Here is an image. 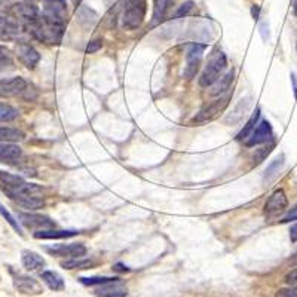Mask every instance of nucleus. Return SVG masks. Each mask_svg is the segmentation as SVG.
I'll return each instance as SVG.
<instances>
[{
    "instance_id": "1",
    "label": "nucleus",
    "mask_w": 297,
    "mask_h": 297,
    "mask_svg": "<svg viewBox=\"0 0 297 297\" xmlns=\"http://www.w3.org/2000/svg\"><path fill=\"white\" fill-rule=\"evenodd\" d=\"M2 190L6 193L8 198H11L18 207L28 210V211H36L45 207V199L42 187L33 183H27L22 180L21 183L15 186H8L2 187Z\"/></svg>"
},
{
    "instance_id": "2",
    "label": "nucleus",
    "mask_w": 297,
    "mask_h": 297,
    "mask_svg": "<svg viewBox=\"0 0 297 297\" xmlns=\"http://www.w3.org/2000/svg\"><path fill=\"white\" fill-rule=\"evenodd\" d=\"M226 69H227V58H226L224 52L218 48L213 49L210 57L207 59L204 72L199 76V86H202V88L213 86L223 76Z\"/></svg>"
},
{
    "instance_id": "3",
    "label": "nucleus",
    "mask_w": 297,
    "mask_h": 297,
    "mask_svg": "<svg viewBox=\"0 0 297 297\" xmlns=\"http://www.w3.org/2000/svg\"><path fill=\"white\" fill-rule=\"evenodd\" d=\"M147 12V0H125V6L120 14L122 27L126 30H136L143 24Z\"/></svg>"
},
{
    "instance_id": "4",
    "label": "nucleus",
    "mask_w": 297,
    "mask_h": 297,
    "mask_svg": "<svg viewBox=\"0 0 297 297\" xmlns=\"http://www.w3.org/2000/svg\"><path fill=\"white\" fill-rule=\"evenodd\" d=\"M207 46L204 43H190L186 49V67H184V78L193 79L202 62V57Z\"/></svg>"
},
{
    "instance_id": "5",
    "label": "nucleus",
    "mask_w": 297,
    "mask_h": 297,
    "mask_svg": "<svg viewBox=\"0 0 297 297\" xmlns=\"http://www.w3.org/2000/svg\"><path fill=\"white\" fill-rule=\"evenodd\" d=\"M288 210V198L284 189H277L265 204V216L268 220L281 217Z\"/></svg>"
},
{
    "instance_id": "6",
    "label": "nucleus",
    "mask_w": 297,
    "mask_h": 297,
    "mask_svg": "<svg viewBox=\"0 0 297 297\" xmlns=\"http://www.w3.org/2000/svg\"><path fill=\"white\" fill-rule=\"evenodd\" d=\"M11 275H12V282L15 285V288L22 293V294H30V296H38L43 293V287L40 285V282L38 279H35L30 275H25V274H21L17 272L14 269H9Z\"/></svg>"
},
{
    "instance_id": "7",
    "label": "nucleus",
    "mask_w": 297,
    "mask_h": 297,
    "mask_svg": "<svg viewBox=\"0 0 297 297\" xmlns=\"http://www.w3.org/2000/svg\"><path fill=\"white\" fill-rule=\"evenodd\" d=\"M45 251H48L51 256L57 257L76 258L83 257L88 253V248L82 242H73V244H54L45 247Z\"/></svg>"
},
{
    "instance_id": "8",
    "label": "nucleus",
    "mask_w": 297,
    "mask_h": 297,
    "mask_svg": "<svg viewBox=\"0 0 297 297\" xmlns=\"http://www.w3.org/2000/svg\"><path fill=\"white\" fill-rule=\"evenodd\" d=\"M274 140V129L272 125L268 120H261L258 122V125L254 128L253 134L248 139L244 141V144L247 147H254L258 144H265Z\"/></svg>"
},
{
    "instance_id": "9",
    "label": "nucleus",
    "mask_w": 297,
    "mask_h": 297,
    "mask_svg": "<svg viewBox=\"0 0 297 297\" xmlns=\"http://www.w3.org/2000/svg\"><path fill=\"white\" fill-rule=\"evenodd\" d=\"M229 95H226V97H220L216 101H213L211 104H208L207 107H204L201 112H199L198 115L195 116V118L192 119V122L190 123H205V122H208V120H211V119H214L217 116L220 112H223L224 110V107L227 106V103H229Z\"/></svg>"
},
{
    "instance_id": "10",
    "label": "nucleus",
    "mask_w": 297,
    "mask_h": 297,
    "mask_svg": "<svg viewBox=\"0 0 297 297\" xmlns=\"http://www.w3.org/2000/svg\"><path fill=\"white\" fill-rule=\"evenodd\" d=\"M25 91H28V83L21 76L0 80V92L3 95H21Z\"/></svg>"
},
{
    "instance_id": "11",
    "label": "nucleus",
    "mask_w": 297,
    "mask_h": 297,
    "mask_svg": "<svg viewBox=\"0 0 297 297\" xmlns=\"http://www.w3.org/2000/svg\"><path fill=\"white\" fill-rule=\"evenodd\" d=\"M17 57L20 59L21 64H24L27 69L33 70L40 61V54L28 43H18L17 46Z\"/></svg>"
},
{
    "instance_id": "12",
    "label": "nucleus",
    "mask_w": 297,
    "mask_h": 297,
    "mask_svg": "<svg viewBox=\"0 0 297 297\" xmlns=\"http://www.w3.org/2000/svg\"><path fill=\"white\" fill-rule=\"evenodd\" d=\"M94 293L97 297H126L128 296V288L119 279V281H113L109 284L97 285Z\"/></svg>"
},
{
    "instance_id": "13",
    "label": "nucleus",
    "mask_w": 297,
    "mask_h": 297,
    "mask_svg": "<svg viewBox=\"0 0 297 297\" xmlns=\"http://www.w3.org/2000/svg\"><path fill=\"white\" fill-rule=\"evenodd\" d=\"M21 28L20 24L9 17H5L0 14V40L3 42H11L17 40L20 36Z\"/></svg>"
},
{
    "instance_id": "14",
    "label": "nucleus",
    "mask_w": 297,
    "mask_h": 297,
    "mask_svg": "<svg viewBox=\"0 0 297 297\" xmlns=\"http://www.w3.org/2000/svg\"><path fill=\"white\" fill-rule=\"evenodd\" d=\"M21 223L25 224L27 227H31V229H51V227H55V223L54 220H51L46 216H40V214H25V213H20L18 214Z\"/></svg>"
},
{
    "instance_id": "15",
    "label": "nucleus",
    "mask_w": 297,
    "mask_h": 297,
    "mask_svg": "<svg viewBox=\"0 0 297 297\" xmlns=\"http://www.w3.org/2000/svg\"><path fill=\"white\" fill-rule=\"evenodd\" d=\"M15 14L17 17L25 22V25L35 22L40 17L39 9L33 2H20L15 5Z\"/></svg>"
},
{
    "instance_id": "16",
    "label": "nucleus",
    "mask_w": 297,
    "mask_h": 297,
    "mask_svg": "<svg viewBox=\"0 0 297 297\" xmlns=\"http://www.w3.org/2000/svg\"><path fill=\"white\" fill-rule=\"evenodd\" d=\"M22 156V150L18 144L0 141V162L3 163H14Z\"/></svg>"
},
{
    "instance_id": "17",
    "label": "nucleus",
    "mask_w": 297,
    "mask_h": 297,
    "mask_svg": "<svg viewBox=\"0 0 297 297\" xmlns=\"http://www.w3.org/2000/svg\"><path fill=\"white\" fill-rule=\"evenodd\" d=\"M79 230L75 229H40L33 234V237L36 239H67V238H73L79 235Z\"/></svg>"
},
{
    "instance_id": "18",
    "label": "nucleus",
    "mask_w": 297,
    "mask_h": 297,
    "mask_svg": "<svg viewBox=\"0 0 297 297\" xmlns=\"http://www.w3.org/2000/svg\"><path fill=\"white\" fill-rule=\"evenodd\" d=\"M21 263L25 271H39L40 268L45 266V258L35 251L24 250L21 253Z\"/></svg>"
},
{
    "instance_id": "19",
    "label": "nucleus",
    "mask_w": 297,
    "mask_h": 297,
    "mask_svg": "<svg viewBox=\"0 0 297 297\" xmlns=\"http://www.w3.org/2000/svg\"><path fill=\"white\" fill-rule=\"evenodd\" d=\"M40 279L54 291H62L65 288V282L62 277L54 271H43L40 272Z\"/></svg>"
},
{
    "instance_id": "20",
    "label": "nucleus",
    "mask_w": 297,
    "mask_h": 297,
    "mask_svg": "<svg viewBox=\"0 0 297 297\" xmlns=\"http://www.w3.org/2000/svg\"><path fill=\"white\" fill-rule=\"evenodd\" d=\"M234 76H235V72H234V70H229L226 75H223V76L211 86V95H214V97H221L224 92H227V91L230 89L232 82H234Z\"/></svg>"
},
{
    "instance_id": "21",
    "label": "nucleus",
    "mask_w": 297,
    "mask_h": 297,
    "mask_svg": "<svg viewBox=\"0 0 297 297\" xmlns=\"http://www.w3.org/2000/svg\"><path fill=\"white\" fill-rule=\"evenodd\" d=\"M282 168H284V155L278 156L275 160H272L268 165V168L265 171V176H263V183L265 184H269L271 181H274L279 176V173H281Z\"/></svg>"
},
{
    "instance_id": "22",
    "label": "nucleus",
    "mask_w": 297,
    "mask_h": 297,
    "mask_svg": "<svg viewBox=\"0 0 297 297\" xmlns=\"http://www.w3.org/2000/svg\"><path fill=\"white\" fill-rule=\"evenodd\" d=\"M258 119H260V109H256V112L251 115V118L247 120V123L244 125V128L238 133L237 140L238 141H245V140L248 139L251 134H253V131H254V128L257 126V122Z\"/></svg>"
},
{
    "instance_id": "23",
    "label": "nucleus",
    "mask_w": 297,
    "mask_h": 297,
    "mask_svg": "<svg viewBox=\"0 0 297 297\" xmlns=\"http://www.w3.org/2000/svg\"><path fill=\"white\" fill-rule=\"evenodd\" d=\"M97 263L94 260H89V258L83 257H76L70 258V260H65V261H61V268L62 269H92Z\"/></svg>"
},
{
    "instance_id": "24",
    "label": "nucleus",
    "mask_w": 297,
    "mask_h": 297,
    "mask_svg": "<svg viewBox=\"0 0 297 297\" xmlns=\"http://www.w3.org/2000/svg\"><path fill=\"white\" fill-rule=\"evenodd\" d=\"M174 0H153V24L165 18Z\"/></svg>"
},
{
    "instance_id": "25",
    "label": "nucleus",
    "mask_w": 297,
    "mask_h": 297,
    "mask_svg": "<svg viewBox=\"0 0 297 297\" xmlns=\"http://www.w3.org/2000/svg\"><path fill=\"white\" fill-rule=\"evenodd\" d=\"M24 133L17 128H9V126H0V141H8V143H15L22 141Z\"/></svg>"
},
{
    "instance_id": "26",
    "label": "nucleus",
    "mask_w": 297,
    "mask_h": 297,
    "mask_svg": "<svg viewBox=\"0 0 297 297\" xmlns=\"http://www.w3.org/2000/svg\"><path fill=\"white\" fill-rule=\"evenodd\" d=\"M18 118V110L11 104L0 103V122H12Z\"/></svg>"
},
{
    "instance_id": "27",
    "label": "nucleus",
    "mask_w": 297,
    "mask_h": 297,
    "mask_svg": "<svg viewBox=\"0 0 297 297\" xmlns=\"http://www.w3.org/2000/svg\"><path fill=\"white\" fill-rule=\"evenodd\" d=\"M120 278L118 277H80L79 281L83 285H88V287H94V285H103V284H109V282H113V281H119Z\"/></svg>"
},
{
    "instance_id": "28",
    "label": "nucleus",
    "mask_w": 297,
    "mask_h": 297,
    "mask_svg": "<svg viewBox=\"0 0 297 297\" xmlns=\"http://www.w3.org/2000/svg\"><path fill=\"white\" fill-rule=\"evenodd\" d=\"M0 216H2V217L5 218V220H6V221H8V223L11 224V227H12V229H14V230H15L17 234H20L21 237L24 235V232H22V227H21L20 221H18V220H17L15 217H14V216H12V214H11V213H9V211H8V210H6V208L3 207V205H0Z\"/></svg>"
},
{
    "instance_id": "29",
    "label": "nucleus",
    "mask_w": 297,
    "mask_h": 297,
    "mask_svg": "<svg viewBox=\"0 0 297 297\" xmlns=\"http://www.w3.org/2000/svg\"><path fill=\"white\" fill-rule=\"evenodd\" d=\"M12 58H11V54L8 51V48L2 46L0 45V70H5L8 67H12Z\"/></svg>"
},
{
    "instance_id": "30",
    "label": "nucleus",
    "mask_w": 297,
    "mask_h": 297,
    "mask_svg": "<svg viewBox=\"0 0 297 297\" xmlns=\"http://www.w3.org/2000/svg\"><path fill=\"white\" fill-rule=\"evenodd\" d=\"M275 147V143L274 141H271L269 143V146H266V147H263V149H258L257 150V153L254 155V158H253V163L254 165H258L263 159L266 158L271 152H272V149Z\"/></svg>"
},
{
    "instance_id": "31",
    "label": "nucleus",
    "mask_w": 297,
    "mask_h": 297,
    "mask_svg": "<svg viewBox=\"0 0 297 297\" xmlns=\"http://www.w3.org/2000/svg\"><path fill=\"white\" fill-rule=\"evenodd\" d=\"M192 9H193V2L189 0V2H186V3H183V5L180 6V9L174 14V17H176V18H180V17H183V15H187Z\"/></svg>"
},
{
    "instance_id": "32",
    "label": "nucleus",
    "mask_w": 297,
    "mask_h": 297,
    "mask_svg": "<svg viewBox=\"0 0 297 297\" xmlns=\"http://www.w3.org/2000/svg\"><path fill=\"white\" fill-rule=\"evenodd\" d=\"M101 46H103V40L101 39H95V40H91L89 43H88V46H86V54H95L97 51L101 49Z\"/></svg>"
},
{
    "instance_id": "33",
    "label": "nucleus",
    "mask_w": 297,
    "mask_h": 297,
    "mask_svg": "<svg viewBox=\"0 0 297 297\" xmlns=\"http://www.w3.org/2000/svg\"><path fill=\"white\" fill-rule=\"evenodd\" d=\"M275 297H297V290L294 287H290V288H281L278 290Z\"/></svg>"
},
{
    "instance_id": "34",
    "label": "nucleus",
    "mask_w": 297,
    "mask_h": 297,
    "mask_svg": "<svg viewBox=\"0 0 297 297\" xmlns=\"http://www.w3.org/2000/svg\"><path fill=\"white\" fill-rule=\"evenodd\" d=\"M284 281H285L290 287H297V268L296 269H293V271H290V272L285 275Z\"/></svg>"
},
{
    "instance_id": "35",
    "label": "nucleus",
    "mask_w": 297,
    "mask_h": 297,
    "mask_svg": "<svg viewBox=\"0 0 297 297\" xmlns=\"http://www.w3.org/2000/svg\"><path fill=\"white\" fill-rule=\"evenodd\" d=\"M297 220V204L282 217L281 223H290V221H296Z\"/></svg>"
},
{
    "instance_id": "36",
    "label": "nucleus",
    "mask_w": 297,
    "mask_h": 297,
    "mask_svg": "<svg viewBox=\"0 0 297 297\" xmlns=\"http://www.w3.org/2000/svg\"><path fill=\"white\" fill-rule=\"evenodd\" d=\"M290 241H291V244L297 242V223L290 227Z\"/></svg>"
},
{
    "instance_id": "37",
    "label": "nucleus",
    "mask_w": 297,
    "mask_h": 297,
    "mask_svg": "<svg viewBox=\"0 0 297 297\" xmlns=\"http://www.w3.org/2000/svg\"><path fill=\"white\" fill-rule=\"evenodd\" d=\"M113 271H116V272H129L131 269H129L128 266H125L123 263H116V265L113 266Z\"/></svg>"
},
{
    "instance_id": "38",
    "label": "nucleus",
    "mask_w": 297,
    "mask_h": 297,
    "mask_svg": "<svg viewBox=\"0 0 297 297\" xmlns=\"http://www.w3.org/2000/svg\"><path fill=\"white\" fill-rule=\"evenodd\" d=\"M251 14H253V17H254V20H258V14H260V6H257V5H254V6L251 8Z\"/></svg>"
},
{
    "instance_id": "39",
    "label": "nucleus",
    "mask_w": 297,
    "mask_h": 297,
    "mask_svg": "<svg viewBox=\"0 0 297 297\" xmlns=\"http://www.w3.org/2000/svg\"><path fill=\"white\" fill-rule=\"evenodd\" d=\"M290 78H291V82H293V88H294V94H296V97H297V82H296V76H294V75H291Z\"/></svg>"
},
{
    "instance_id": "40",
    "label": "nucleus",
    "mask_w": 297,
    "mask_h": 297,
    "mask_svg": "<svg viewBox=\"0 0 297 297\" xmlns=\"http://www.w3.org/2000/svg\"><path fill=\"white\" fill-rule=\"evenodd\" d=\"M294 15H297V0L296 3H294Z\"/></svg>"
},
{
    "instance_id": "41",
    "label": "nucleus",
    "mask_w": 297,
    "mask_h": 297,
    "mask_svg": "<svg viewBox=\"0 0 297 297\" xmlns=\"http://www.w3.org/2000/svg\"><path fill=\"white\" fill-rule=\"evenodd\" d=\"M46 2H64V0H46Z\"/></svg>"
},
{
    "instance_id": "42",
    "label": "nucleus",
    "mask_w": 297,
    "mask_h": 297,
    "mask_svg": "<svg viewBox=\"0 0 297 297\" xmlns=\"http://www.w3.org/2000/svg\"><path fill=\"white\" fill-rule=\"evenodd\" d=\"M296 49H297V45H296Z\"/></svg>"
},
{
    "instance_id": "43",
    "label": "nucleus",
    "mask_w": 297,
    "mask_h": 297,
    "mask_svg": "<svg viewBox=\"0 0 297 297\" xmlns=\"http://www.w3.org/2000/svg\"><path fill=\"white\" fill-rule=\"evenodd\" d=\"M296 258H297V254H296Z\"/></svg>"
}]
</instances>
